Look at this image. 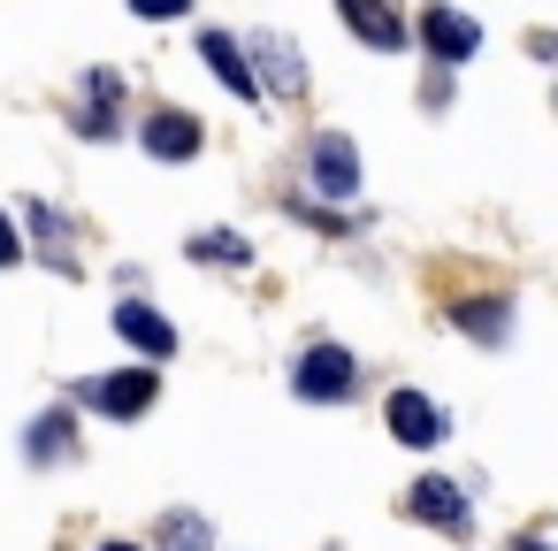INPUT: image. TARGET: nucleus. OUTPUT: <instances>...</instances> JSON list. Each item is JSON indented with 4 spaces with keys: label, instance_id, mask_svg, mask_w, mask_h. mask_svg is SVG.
<instances>
[{
    "label": "nucleus",
    "instance_id": "f257e3e1",
    "mask_svg": "<svg viewBox=\"0 0 558 551\" xmlns=\"http://www.w3.org/2000/svg\"><path fill=\"white\" fill-rule=\"evenodd\" d=\"M291 391L314 398V406H337V398L360 391V360H352L344 345H306V352L291 360Z\"/></svg>",
    "mask_w": 558,
    "mask_h": 551
},
{
    "label": "nucleus",
    "instance_id": "f03ea898",
    "mask_svg": "<svg viewBox=\"0 0 558 551\" xmlns=\"http://www.w3.org/2000/svg\"><path fill=\"white\" fill-rule=\"evenodd\" d=\"M154 391H161L154 368H123V375H85V383H77V398L100 406V414H116V421H138V414L154 406Z\"/></svg>",
    "mask_w": 558,
    "mask_h": 551
},
{
    "label": "nucleus",
    "instance_id": "7ed1b4c3",
    "mask_svg": "<svg viewBox=\"0 0 558 551\" xmlns=\"http://www.w3.org/2000/svg\"><path fill=\"white\" fill-rule=\"evenodd\" d=\"M383 421H390V436L398 444H444V406L428 398V391H390V406H383Z\"/></svg>",
    "mask_w": 558,
    "mask_h": 551
},
{
    "label": "nucleus",
    "instance_id": "20e7f679",
    "mask_svg": "<svg viewBox=\"0 0 558 551\" xmlns=\"http://www.w3.org/2000/svg\"><path fill=\"white\" fill-rule=\"evenodd\" d=\"M405 513L428 520V528H451V536H466V520H474V513H466V490L444 482V475H421V482L405 490Z\"/></svg>",
    "mask_w": 558,
    "mask_h": 551
},
{
    "label": "nucleus",
    "instance_id": "39448f33",
    "mask_svg": "<svg viewBox=\"0 0 558 551\" xmlns=\"http://www.w3.org/2000/svg\"><path fill=\"white\" fill-rule=\"evenodd\" d=\"M421 39H428V55H436V62H474V47H482V24L436 0V9L421 16Z\"/></svg>",
    "mask_w": 558,
    "mask_h": 551
},
{
    "label": "nucleus",
    "instance_id": "423d86ee",
    "mask_svg": "<svg viewBox=\"0 0 558 551\" xmlns=\"http://www.w3.org/2000/svg\"><path fill=\"white\" fill-rule=\"evenodd\" d=\"M138 139H146L154 161H192V154H199V116H184V108H154Z\"/></svg>",
    "mask_w": 558,
    "mask_h": 551
},
{
    "label": "nucleus",
    "instance_id": "0eeeda50",
    "mask_svg": "<svg viewBox=\"0 0 558 551\" xmlns=\"http://www.w3.org/2000/svg\"><path fill=\"white\" fill-rule=\"evenodd\" d=\"M314 192H322V200H352V192H360V154H352V139L329 131V139L314 146Z\"/></svg>",
    "mask_w": 558,
    "mask_h": 551
},
{
    "label": "nucleus",
    "instance_id": "6e6552de",
    "mask_svg": "<svg viewBox=\"0 0 558 551\" xmlns=\"http://www.w3.org/2000/svg\"><path fill=\"white\" fill-rule=\"evenodd\" d=\"M337 16H344L367 47H383V55H398V47H405V16L390 9V0H337Z\"/></svg>",
    "mask_w": 558,
    "mask_h": 551
},
{
    "label": "nucleus",
    "instance_id": "1a4fd4ad",
    "mask_svg": "<svg viewBox=\"0 0 558 551\" xmlns=\"http://www.w3.org/2000/svg\"><path fill=\"white\" fill-rule=\"evenodd\" d=\"M199 55H207V70H215L238 100H253V93H260V77H253V47H238L230 32H207V39H199Z\"/></svg>",
    "mask_w": 558,
    "mask_h": 551
},
{
    "label": "nucleus",
    "instance_id": "9d476101",
    "mask_svg": "<svg viewBox=\"0 0 558 551\" xmlns=\"http://www.w3.org/2000/svg\"><path fill=\"white\" fill-rule=\"evenodd\" d=\"M116 330H123V337L146 352V360H169V352H177V330H169V314H154L146 299H123V307H116Z\"/></svg>",
    "mask_w": 558,
    "mask_h": 551
},
{
    "label": "nucleus",
    "instance_id": "9b49d317",
    "mask_svg": "<svg viewBox=\"0 0 558 551\" xmlns=\"http://www.w3.org/2000/svg\"><path fill=\"white\" fill-rule=\"evenodd\" d=\"M253 55L268 62V85H276V93H299V85H306V62H299V47H291V39L260 32V39H253Z\"/></svg>",
    "mask_w": 558,
    "mask_h": 551
},
{
    "label": "nucleus",
    "instance_id": "f8f14e48",
    "mask_svg": "<svg viewBox=\"0 0 558 551\" xmlns=\"http://www.w3.org/2000/svg\"><path fill=\"white\" fill-rule=\"evenodd\" d=\"M451 322H459L466 337H482V345H505V330H512L505 299H466V307H451Z\"/></svg>",
    "mask_w": 558,
    "mask_h": 551
},
{
    "label": "nucleus",
    "instance_id": "ddd939ff",
    "mask_svg": "<svg viewBox=\"0 0 558 551\" xmlns=\"http://www.w3.org/2000/svg\"><path fill=\"white\" fill-rule=\"evenodd\" d=\"M24 459L47 467V459H70V414H39L32 436H24Z\"/></svg>",
    "mask_w": 558,
    "mask_h": 551
},
{
    "label": "nucleus",
    "instance_id": "4468645a",
    "mask_svg": "<svg viewBox=\"0 0 558 551\" xmlns=\"http://www.w3.org/2000/svg\"><path fill=\"white\" fill-rule=\"evenodd\" d=\"M161 543L169 551H215V528L199 513H161Z\"/></svg>",
    "mask_w": 558,
    "mask_h": 551
},
{
    "label": "nucleus",
    "instance_id": "2eb2a0df",
    "mask_svg": "<svg viewBox=\"0 0 558 551\" xmlns=\"http://www.w3.org/2000/svg\"><path fill=\"white\" fill-rule=\"evenodd\" d=\"M192 261H230V268H245L253 245H245L238 230H207V238H192Z\"/></svg>",
    "mask_w": 558,
    "mask_h": 551
},
{
    "label": "nucleus",
    "instance_id": "dca6fc26",
    "mask_svg": "<svg viewBox=\"0 0 558 551\" xmlns=\"http://www.w3.org/2000/svg\"><path fill=\"white\" fill-rule=\"evenodd\" d=\"M192 0H131V16H146V24H169V16H184Z\"/></svg>",
    "mask_w": 558,
    "mask_h": 551
},
{
    "label": "nucleus",
    "instance_id": "f3484780",
    "mask_svg": "<svg viewBox=\"0 0 558 551\" xmlns=\"http://www.w3.org/2000/svg\"><path fill=\"white\" fill-rule=\"evenodd\" d=\"M16 253H24V245H16V223H9V215H0V268H9Z\"/></svg>",
    "mask_w": 558,
    "mask_h": 551
},
{
    "label": "nucleus",
    "instance_id": "a211bd4d",
    "mask_svg": "<svg viewBox=\"0 0 558 551\" xmlns=\"http://www.w3.org/2000/svg\"><path fill=\"white\" fill-rule=\"evenodd\" d=\"M505 551H550V543H535V536H512V543H505Z\"/></svg>",
    "mask_w": 558,
    "mask_h": 551
},
{
    "label": "nucleus",
    "instance_id": "6ab92c4d",
    "mask_svg": "<svg viewBox=\"0 0 558 551\" xmlns=\"http://www.w3.org/2000/svg\"><path fill=\"white\" fill-rule=\"evenodd\" d=\"M100 551H138V543H100Z\"/></svg>",
    "mask_w": 558,
    "mask_h": 551
}]
</instances>
